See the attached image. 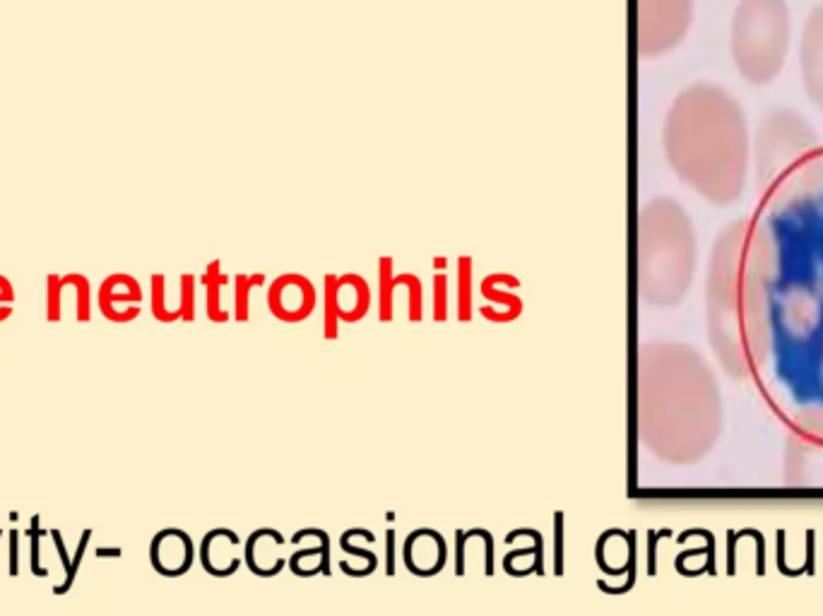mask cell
Returning <instances> with one entry per match:
<instances>
[{
  "instance_id": "obj_27",
  "label": "cell",
  "mask_w": 823,
  "mask_h": 616,
  "mask_svg": "<svg viewBox=\"0 0 823 616\" xmlns=\"http://www.w3.org/2000/svg\"><path fill=\"white\" fill-rule=\"evenodd\" d=\"M90 539H92V530H82L80 542H78V549H75L73 559H70L68 573H65L61 583L53 585V595H58V597L68 595L70 588H73V585H75V580H78V573H80V568H82V561H85L87 549H90Z\"/></svg>"
},
{
  "instance_id": "obj_3",
  "label": "cell",
  "mask_w": 823,
  "mask_h": 616,
  "mask_svg": "<svg viewBox=\"0 0 823 616\" xmlns=\"http://www.w3.org/2000/svg\"><path fill=\"white\" fill-rule=\"evenodd\" d=\"M766 212L787 210L823 191V142L797 109L775 106L751 133V171Z\"/></svg>"
},
{
  "instance_id": "obj_18",
  "label": "cell",
  "mask_w": 823,
  "mask_h": 616,
  "mask_svg": "<svg viewBox=\"0 0 823 616\" xmlns=\"http://www.w3.org/2000/svg\"><path fill=\"white\" fill-rule=\"evenodd\" d=\"M205 287V313L212 323H229L232 313L222 306V289L227 287L229 277L222 272V263L212 260L205 268V275L200 277Z\"/></svg>"
},
{
  "instance_id": "obj_33",
  "label": "cell",
  "mask_w": 823,
  "mask_h": 616,
  "mask_svg": "<svg viewBox=\"0 0 823 616\" xmlns=\"http://www.w3.org/2000/svg\"><path fill=\"white\" fill-rule=\"evenodd\" d=\"M340 547H342V552L349 554V556H359V559L364 561L366 571H369V573L376 571V566H378V556L373 554V552H369V549H361V547H357V544L352 542V537H349V532H345V535L340 537Z\"/></svg>"
},
{
  "instance_id": "obj_20",
  "label": "cell",
  "mask_w": 823,
  "mask_h": 616,
  "mask_svg": "<svg viewBox=\"0 0 823 616\" xmlns=\"http://www.w3.org/2000/svg\"><path fill=\"white\" fill-rule=\"evenodd\" d=\"M395 260L386 256L378 260V318L381 323H390L395 316Z\"/></svg>"
},
{
  "instance_id": "obj_22",
  "label": "cell",
  "mask_w": 823,
  "mask_h": 616,
  "mask_svg": "<svg viewBox=\"0 0 823 616\" xmlns=\"http://www.w3.org/2000/svg\"><path fill=\"white\" fill-rule=\"evenodd\" d=\"M323 335L325 340H337L340 335V318H337V275L328 272L323 277Z\"/></svg>"
},
{
  "instance_id": "obj_24",
  "label": "cell",
  "mask_w": 823,
  "mask_h": 616,
  "mask_svg": "<svg viewBox=\"0 0 823 616\" xmlns=\"http://www.w3.org/2000/svg\"><path fill=\"white\" fill-rule=\"evenodd\" d=\"M458 321L470 323L472 321V258L460 256L458 258Z\"/></svg>"
},
{
  "instance_id": "obj_38",
  "label": "cell",
  "mask_w": 823,
  "mask_h": 616,
  "mask_svg": "<svg viewBox=\"0 0 823 616\" xmlns=\"http://www.w3.org/2000/svg\"><path fill=\"white\" fill-rule=\"evenodd\" d=\"M99 556H118L121 554V549H97Z\"/></svg>"
},
{
  "instance_id": "obj_19",
  "label": "cell",
  "mask_w": 823,
  "mask_h": 616,
  "mask_svg": "<svg viewBox=\"0 0 823 616\" xmlns=\"http://www.w3.org/2000/svg\"><path fill=\"white\" fill-rule=\"evenodd\" d=\"M503 568L515 578L530 576V573L544 576V539L540 532H535L530 547L515 549V552L503 556Z\"/></svg>"
},
{
  "instance_id": "obj_10",
  "label": "cell",
  "mask_w": 823,
  "mask_h": 616,
  "mask_svg": "<svg viewBox=\"0 0 823 616\" xmlns=\"http://www.w3.org/2000/svg\"><path fill=\"white\" fill-rule=\"evenodd\" d=\"M195 561V544L188 532L179 527L159 530L150 542V564L159 576L179 578L191 571Z\"/></svg>"
},
{
  "instance_id": "obj_6",
  "label": "cell",
  "mask_w": 823,
  "mask_h": 616,
  "mask_svg": "<svg viewBox=\"0 0 823 616\" xmlns=\"http://www.w3.org/2000/svg\"><path fill=\"white\" fill-rule=\"evenodd\" d=\"M696 0H636V44L643 58L677 49L694 25Z\"/></svg>"
},
{
  "instance_id": "obj_21",
  "label": "cell",
  "mask_w": 823,
  "mask_h": 616,
  "mask_svg": "<svg viewBox=\"0 0 823 616\" xmlns=\"http://www.w3.org/2000/svg\"><path fill=\"white\" fill-rule=\"evenodd\" d=\"M265 282L263 272L256 275H236L234 280V318L239 323H248L251 318V294Z\"/></svg>"
},
{
  "instance_id": "obj_28",
  "label": "cell",
  "mask_w": 823,
  "mask_h": 616,
  "mask_svg": "<svg viewBox=\"0 0 823 616\" xmlns=\"http://www.w3.org/2000/svg\"><path fill=\"white\" fill-rule=\"evenodd\" d=\"M431 316H434L436 323H446L448 321V308H451V299H448V294H451V282H448V275H443V272H436L434 275V284H431Z\"/></svg>"
},
{
  "instance_id": "obj_35",
  "label": "cell",
  "mask_w": 823,
  "mask_h": 616,
  "mask_svg": "<svg viewBox=\"0 0 823 616\" xmlns=\"http://www.w3.org/2000/svg\"><path fill=\"white\" fill-rule=\"evenodd\" d=\"M10 559H8V573L10 576H20V532L10 530Z\"/></svg>"
},
{
  "instance_id": "obj_36",
  "label": "cell",
  "mask_w": 823,
  "mask_h": 616,
  "mask_svg": "<svg viewBox=\"0 0 823 616\" xmlns=\"http://www.w3.org/2000/svg\"><path fill=\"white\" fill-rule=\"evenodd\" d=\"M386 573L395 576V530L386 532Z\"/></svg>"
},
{
  "instance_id": "obj_11",
  "label": "cell",
  "mask_w": 823,
  "mask_h": 616,
  "mask_svg": "<svg viewBox=\"0 0 823 616\" xmlns=\"http://www.w3.org/2000/svg\"><path fill=\"white\" fill-rule=\"evenodd\" d=\"M402 559H405V566L410 568L414 576H438L446 568L448 544L441 532L429 530V527H419V530L410 532V537L405 539Z\"/></svg>"
},
{
  "instance_id": "obj_12",
  "label": "cell",
  "mask_w": 823,
  "mask_h": 616,
  "mask_svg": "<svg viewBox=\"0 0 823 616\" xmlns=\"http://www.w3.org/2000/svg\"><path fill=\"white\" fill-rule=\"evenodd\" d=\"M508 287L518 289L520 280L515 275H506V272H494V275L484 277L479 284V294L487 306L479 308L484 318L491 323H513L523 316V299L515 292H508Z\"/></svg>"
},
{
  "instance_id": "obj_5",
  "label": "cell",
  "mask_w": 823,
  "mask_h": 616,
  "mask_svg": "<svg viewBox=\"0 0 823 616\" xmlns=\"http://www.w3.org/2000/svg\"><path fill=\"white\" fill-rule=\"evenodd\" d=\"M730 58L751 87H768L785 70L792 49V10L787 0H737L730 20Z\"/></svg>"
},
{
  "instance_id": "obj_4",
  "label": "cell",
  "mask_w": 823,
  "mask_h": 616,
  "mask_svg": "<svg viewBox=\"0 0 823 616\" xmlns=\"http://www.w3.org/2000/svg\"><path fill=\"white\" fill-rule=\"evenodd\" d=\"M698 258L696 227L679 200L660 195L638 215L641 294L655 306H674L694 280Z\"/></svg>"
},
{
  "instance_id": "obj_26",
  "label": "cell",
  "mask_w": 823,
  "mask_h": 616,
  "mask_svg": "<svg viewBox=\"0 0 823 616\" xmlns=\"http://www.w3.org/2000/svg\"><path fill=\"white\" fill-rule=\"evenodd\" d=\"M150 306H152V316L157 318L159 323H176L181 321L179 313L169 306L167 299V277L164 275H152L150 280Z\"/></svg>"
},
{
  "instance_id": "obj_39",
  "label": "cell",
  "mask_w": 823,
  "mask_h": 616,
  "mask_svg": "<svg viewBox=\"0 0 823 616\" xmlns=\"http://www.w3.org/2000/svg\"><path fill=\"white\" fill-rule=\"evenodd\" d=\"M0 539H3V530H0Z\"/></svg>"
},
{
  "instance_id": "obj_7",
  "label": "cell",
  "mask_w": 823,
  "mask_h": 616,
  "mask_svg": "<svg viewBox=\"0 0 823 616\" xmlns=\"http://www.w3.org/2000/svg\"><path fill=\"white\" fill-rule=\"evenodd\" d=\"M797 65L804 97L823 114V0L804 17L797 41Z\"/></svg>"
},
{
  "instance_id": "obj_29",
  "label": "cell",
  "mask_w": 823,
  "mask_h": 616,
  "mask_svg": "<svg viewBox=\"0 0 823 616\" xmlns=\"http://www.w3.org/2000/svg\"><path fill=\"white\" fill-rule=\"evenodd\" d=\"M63 292H65L63 275H56V272H51V275L46 277V321H49V323H61V318H63Z\"/></svg>"
},
{
  "instance_id": "obj_16",
  "label": "cell",
  "mask_w": 823,
  "mask_h": 616,
  "mask_svg": "<svg viewBox=\"0 0 823 616\" xmlns=\"http://www.w3.org/2000/svg\"><path fill=\"white\" fill-rule=\"evenodd\" d=\"M614 561H619L621 571H631L633 568V532L609 530L597 542V566L614 576Z\"/></svg>"
},
{
  "instance_id": "obj_23",
  "label": "cell",
  "mask_w": 823,
  "mask_h": 616,
  "mask_svg": "<svg viewBox=\"0 0 823 616\" xmlns=\"http://www.w3.org/2000/svg\"><path fill=\"white\" fill-rule=\"evenodd\" d=\"M405 287L407 289V318L412 323H422L424 321V287L422 280L412 272H402V275H395V289Z\"/></svg>"
},
{
  "instance_id": "obj_14",
  "label": "cell",
  "mask_w": 823,
  "mask_h": 616,
  "mask_svg": "<svg viewBox=\"0 0 823 616\" xmlns=\"http://www.w3.org/2000/svg\"><path fill=\"white\" fill-rule=\"evenodd\" d=\"M289 539H284L277 530H270V527H263V530H256L251 537L246 539L244 547V561L251 568L253 573L260 578H272L284 568V559L280 556V549L287 544Z\"/></svg>"
},
{
  "instance_id": "obj_32",
  "label": "cell",
  "mask_w": 823,
  "mask_h": 616,
  "mask_svg": "<svg viewBox=\"0 0 823 616\" xmlns=\"http://www.w3.org/2000/svg\"><path fill=\"white\" fill-rule=\"evenodd\" d=\"M554 573H564V513L554 515Z\"/></svg>"
},
{
  "instance_id": "obj_25",
  "label": "cell",
  "mask_w": 823,
  "mask_h": 616,
  "mask_svg": "<svg viewBox=\"0 0 823 616\" xmlns=\"http://www.w3.org/2000/svg\"><path fill=\"white\" fill-rule=\"evenodd\" d=\"M65 280H68V289L75 296V318H78L80 323H90V318H92L90 280H87L85 275H80V272H70V275H65Z\"/></svg>"
},
{
  "instance_id": "obj_8",
  "label": "cell",
  "mask_w": 823,
  "mask_h": 616,
  "mask_svg": "<svg viewBox=\"0 0 823 616\" xmlns=\"http://www.w3.org/2000/svg\"><path fill=\"white\" fill-rule=\"evenodd\" d=\"M316 287L309 277L280 275L268 289V308L272 316L282 323H304L316 311Z\"/></svg>"
},
{
  "instance_id": "obj_37",
  "label": "cell",
  "mask_w": 823,
  "mask_h": 616,
  "mask_svg": "<svg viewBox=\"0 0 823 616\" xmlns=\"http://www.w3.org/2000/svg\"><path fill=\"white\" fill-rule=\"evenodd\" d=\"M446 265H448V260L443 258V256H436V258H434V268H436V270H443V268H446Z\"/></svg>"
},
{
  "instance_id": "obj_30",
  "label": "cell",
  "mask_w": 823,
  "mask_h": 616,
  "mask_svg": "<svg viewBox=\"0 0 823 616\" xmlns=\"http://www.w3.org/2000/svg\"><path fill=\"white\" fill-rule=\"evenodd\" d=\"M195 277L193 275H181L179 282V311H181V321L183 323H193L195 321Z\"/></svg>"
},
{
  "instance_id": "obj_15",
  "label": "cell",
  "mask_w": 823,
  "mask_h": 616,
  "mask_svg": "<svg viewBox=\"0 0 823 616\" xmlns=\"http://www.w3.org/2000/svg\"><path fill=\"white\" fill-rule=\"evenodd\" d=\"M371 287L361 275H337V318L342 323H359L371 311Z\"/></svg>"
},
{
  "instance_id": "obj_9",
  "label": "cell",
  "mask_w": 823,
  "mask_h": 616,
  "mask_svg": "<svg viewBox=\"0 0 823 616\" xmlns=\"http://www.w3.org/2000/svg\"><path fill=\"white\" fill-rule=\"evenodd\" d=\"M142 304V287L133 275L116 272L109 275L97 289V306L106 321L126 325L133 323L140 316Z\"/></svg>"
},
{
  "instance_id": "obj_31",
  "label": "cell",
  "mask_w": 823,
  "mask_h": 616,
  "mask_svg": "<svg viewBox=\"0 0 823 616\" xmlns=\"http://www.w3.org/2000/svg\"><path fill=\"white\" fill-rule=\"evenodd\" d=\"M41 535H44V530H41V523H39V515H34L32 518V530H29V539H32V573L37 578H46L49 576V571H46L44 566H41Z\"/></svg>"
},
{
  "instance_id": "obj_34",
  "label": "cell",
  "mask_w": 823,
  "mask_h": 616,
  "mask_svg": "<svg viewBox=\"0 0 823 616\" xmlns=\"http://www.w3.org/2000/svg\"><path fill=\"white\" fill-rule=\"evenodd\" d=\"M15 287L8 277L0 275V323L8 321L15 311Z\"/></svg>"
},
{
  "instance_id": "obj_2",
  "label": "cell",
  "mask_w": 823,
  "mask_h": 616,
  "mask_svg": "<svg viewBox=\"0 0 823 616\" xmlns=\"http://www.w3.org/2000/svg\"><path fill=\"white\" fill-rule=\"evenodd\" d=\"M773 239L766 217H739L715 236L708 263V330L730 369L768 352Z\"/></svg>"
},
{
  "instance_id": "obj_17",
  "label": "cell",
  "mask_w": 823,
  "mask_h": 616,
  "mask_svg": "<svg viewBox=\"0 0 823 616\" xmlns=\"http://www.w3.org/2000/svg\"><path fill=\"white\" fill-rule=\"evenodd\" d=\"M289 568L299 578L318 576V573L330 576V537L323 532L316 544H309V547H301L299 552H294L289 556Z\"/></svg>"
},
{
  "instance_id": "obj_13",
  "label": "cell",
  "mask_w": 823,
  "mask_h": 616,
  "mask_svg": "<svg viewBox=\"0 0 823 616\" xmlns=\"http://www.w3.org/2000/svg\"><path fill=\"white\" fill-rule=\"evenodd\" d=\"M241 539L234 530L217 527L210 530L200 542V564L210 576L229 578L239 571L244 556L239 554Z\"/></svg>"
},
{
  "instance_id": "obj_1",
  "label": "cell",
  "mask_w": 823,
  "mask_h": 616,
  "mask_svg": "<svg viewBox=\"0 0 823 616\" xmlns=\"http://www.w3.org/2000/svg\"><path fill=\"white\" fill-rule=\"evenodd\" d=\"M662 152L684 186L715 207L744 198L751 171V130L739 99L710 80L686 85L662 123Z\"/></svg>"
}]
</instances>
